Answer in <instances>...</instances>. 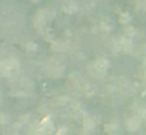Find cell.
Wrapping results in <instances>:
<instances>
[{
	"mask_svg": "<svg viewBox=\"0 0 146 135\" xmlns=\"http://www.w3.org/2000/svg\"><path fill=\"white\" fill-rule=\"evenodd\" d=\"M95 68L99 73H103L106 71L108 68V62L104 58H100L96 62Z\"/></svg>",
	"mask_w": 146,
	"mask_h": 135,
	"instance_id": "1",
	"label": "cell"
},
{
	"mask_svg": "<svg viewBox=\"0 0 146 135\" xmlns=\"http://www.w3.org/2000/svg\"><path fill=\"white\" fill-rule=\"evenodd\" d=\"M140 126V121L137 118L132 117L130 118L127 121V128L130 131H136Z\"/></svg>",
	"mask_w": 146,
	"mask_h": 135,
	"instance_id": "2",
	"label": "cell"
},
{
	"mask_svg": "<svg viewBox=\"0 0 146 135\" xmlns=\"http://www.w3.org/2000/svg\"><path fill=\"white\" fill-rule=\"evenodd\" d=\"M84 126H85V129L89 130V129L93 128L94 124H93V122H92L90 120H89V119H85V121H84Z\"/></svg>",
	"mask_w": 146,
	"mask_h": 135,
	"instance_id": "3",
	"label": "cell"
}]
</instances>
